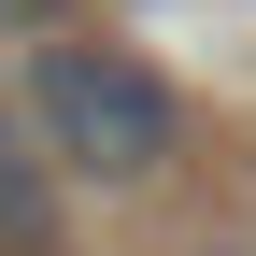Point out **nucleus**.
Listing matches in <instances>:
<instances>
[{"instance_id": "7ed1b4c3", "label": "nucleus", "mask_w": 256, "mask_h": 256, "mask_svg": "<svg viewBox=\"0 0 256 256\" xmlns=\"http://www.w3.org/2000/svg\"><path fill=\"white\" fill-rule=\"evenodd\" d=\"M28 14H43V0H0V28H28Z\"/></svg>"}, {"instance_id": "f257e3e1", "label": "nucleus", "mask_w": 256, "mask_h": 256, "mask_svg": "<svg viewBox=\"0 0 256 256\" xmlns=\"http://www.w3.org/2000/svg\"><path fill=\"white\" fill-rule=\"evenodd\" d=\"M28 114L100 185H142L156 156H171V86H156L142 57H114V43H28Z\"/></svg>"}, {"instance_id": "f03ea898", "label": "nucleus", "mask_w": 256, "mask_h": 256, "mask_svg": "<svg viewBox=\"0 0 256 256\" xmlns=\"http://www.w3.org/2000/svg\"><path fill=\"white\" fill-rule=\"evenodd\" d=\"M43 242H57V185L28 156V128L0 114V256H43Z\"/></svg>"}]
</instances>
